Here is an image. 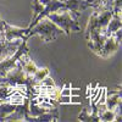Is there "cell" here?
<instances>
[{"label": "cell", "instance_id": "ffe728a7", "mask_svg": "<svg viewBox=\"0 0 122 122\" xmlns=\"http://www.w3.org/2000/svg\"><path fill=\"white\" fill-rule=\"evenodd\" d=\"M38 84H40V86H55V82H54V79L48 75L44 79L40 81V82H39Z\"/></svg>", "mask_w": 122, "mask_h": 122}, {"label": "cell", "instance_id": "44dd1931", "mask_svg": "<svg viewBox=\"0 0 122 122\" xmlns=\"http://www.w3.org/2000/svg\"><path fill=\"white\" fill-rule=\"evenodd\" d=\"M122 0H114V14H121Z\"/></svg>", "mask_w": 122, "mask_h": 122}, {"label": "cell", "instance_id": "5bb4252c", "mask_svg": "<svg viewBox=\"0 0 122 122\" xmlns=\"http://www.w3.org/2000/svg\"><path fill=\"white\" fill-rule=\"evenodd\" d=\"M78 120L90 122V121H99V117L94 112V110L92 109V106H89V107H86V109H83L82 111H81V114L78 115Z\"/></svg>", "mask_w": 122, "mask_h": 122}, {"label": "cell", "instance_id": "ac0fdd59", "mask_svg": "<svg viewBox=\"0 0 122 122\" xmlns=\"http://www.w3.org/2000/svg\"><path fill=\"white\" fill-rule=\"evenodd\" d=\"M115 111H112V110H109V109H106V110H104L103 112H100L99 115H98V117H99V121H104V122H112L114 120H115Z\"/></svg>", "mask_w": 122, "mask_h": 122}, {"label": "cell", "instance_id": "8992f818", "mask_svg": "<svg viewBox=\"0 0 122 122\" xmlns=\"http://www.w3.org/2000/svg\"><path fill=\"white\" fill-rule=\"evenodd\" d=\"M106 39V34L103 30H93L87 38V45L89 46V49L93 51L94 54H99L101 46H103L104 42Z\"/></svg>", "mask_w": 122, "mask_h": 122}, {"label": "cell", "instance_id": "4316f807", "mask_svg": "<svg viewBox=\"0 0 122 122\" xmlns=\"http://www.w3.org/2000/svg\"><path fill=\"white\" fill-rule=\"evenodd\" d=\"M100 1H101V0H93V1H92V5H93V7L98 6V5L100 4Z\"/></svg>", "mask_w": 122, "mask_h": 122}, {"label": "cell", "instance_id": "7402d4cb", "mask_svg": "<svg viewBox=\"0 0 122 122\" xmlns=\"http://www.w3.org/2000/svg\"><path fill=\"white\" fill-rule=\"evenodd\" d=\"M57 103L59 104H70V95H60L59 94Z\"/></svg>", "mask_w": 122, "mask_h": 122}, {"label": "cell", "instance_id": "603a6c76", "mask_svg": "<svg viewBox=\"0 0 122 122\" xmlns=\"http://www.w3.org/2000/svg\"><path fill=\"white\" fill-rule=\"evenodd\" d=\"M70 104H81L79 95H70Z\"/></svg>", "mask_w": 122, "mask_h": 122}, {"label": "cell", "instance_id": "484cf974", "mask_svg": "<svg viewBox=\"0 0 122 122\" xmlns=\"http://www.w3.org/2000/svg\"><path fill=\"white\" fill-rule=\"evenodd\" d=\"M4 22H5V21H3V20H1V16H0V33L4 32Z\"/></svg>", "mask_w": 122, "mask_h": 122}, {"label": "cell", "instance_id": "5b68a950", "mask_svg": "<svg viewBox=\"0 0 122 122\" xmlns=\"http://www.w3.org/2000/svg\"><path fill=\"white\" fill-rule=\"evenodd\" d=\"M22 43V39L15 40H0V62L9 57H11Z\"/></svg>", "mask_w": 122, "mask_h": 122}, {"label": "cell", "instance_id": "9c48e42d", "mask_svg": "<svg viewBox=\"0 0 122 122\" xmlns=\"http://www.w3.org/2000/svg\"><path fill=\"white\" fill-rule=\"evenodd\" d=\"M118 46H120V44L115 40V38L112 36H109V37H106V39H105L103 46H101L98 56L103 57V59L110 57L111 55L115 54L117 50H118Z\"/></svg>", "mask_w": 122, "mask_h": 122}, {"label": "cell", "instance_id": "f1b7e54d", "mask_svg": "<svg viewBox=\"0 0 122 122\" xmlns=\"http://www.w3.org/2000/svg\"><path fill=\"white\" fill-rule=\"evenodd\" d=\"M0 77H3V76H1V73H0Z\"/></svg>", "mask_w": 122, "mask_h": 122}, {"label": "cell", "instance_id": "52a82bcc", "mask_svg": "<svg viewBox=\"0 0 122 122\" xmlns=\"http://www.w3.org/2000/svg\"><path fill=\"white\" fill-rule=\"evenodd\" d=\"M29 32V28H21L15 27L6 22H4V37L5 40H15V39H27V34Z\"/></svg>", "mask_w": 122, "mask_h": 122}, {"label": "cell", "instance_id": "277c9868", "mask_svg": "<svg viewBox=\"0 0 122 122\" xmlns=\"http://www.w3.org/2000/svg\"><path fill=\"white\" fill-rule=\"evenodd\" d=\"M112 15H114V12L109 11V10H105V11H94L90 15L88 25H87L86 30H84L86 39L88 38V36L93 32V30L98 29V30L105 32V28H106L109 21L111 20V17H112Z\"/></svg>", "mask_w": 122, "mask_h": 122}, {"label": "cell", "instance_id": "9a60e30c", "mask_svg": "<svg viewBox=\"0 0 122 122\" xmlns=\"http://www.w3.org/2000/svg\"><path fill=\"white\" fill-rule=\"evenodd\" d=\"M17 105H14L11 103H7L5 100H0V121H4V118L14 112Z\"/></svg>", "mask_w": 122, "mask_h": 122}, {"label": "cell", "instance_id": "d4e9b609", "mask_svg": "<svg viewBox=\"0 0 122 122\" xmlns=\"http://www.w3.org/2000/svg\"><path fill=\"white\" fill-rule=\"evenodd\" d=\"M79 93H81L79 88H73V87H71V95H79Z\"/></svg>", "mask_w": 122, "mask_h": 122}, {"label": "cell", "instance_id": "e0dca14e", "mask_svg": "<svg viewBox=\"0 0 122 122\" xmlns=\"http://www.w3.org/2000/svg\"><path fill=\"white\" fill-rule=\"evenodd\" d=\"M49 75V68H46V67H43V68H38L37 71H36V73L30 77L32 78V81H33V83L37 86L40 81L42 79H44L46 76Z\"/></svg>", "mask_w": 122, "mask_h": 122}, {"label": "cell", "instance_id": "2e32d148", "mask_svg": "<svg viewBox=\"0 0 122 122\" xmlns=\"http://www.w3.org/2000/svg\"><path fill=\"white\" fill-rule=\"evenodd\" d=\"M26 99H27V97H25L22 93H20L18 90H15L12 94H10V95L5 99V101H7V103H11V104H14V105H21V104L25 103Z\"/></svg>", "mask_w": 122, "mask_h": 122}, {"label": "cell", "instance_id": "7c38bea8", "mask_svg": "<svg viewBox=\"0 0 122 122\" xmlns=\"http://www.w3.org/2000/svg\"><path fill=\"white\" fill-rule=\"evenodd\" d=\"M122 26V18H121V14H114L111 20L109 21L106 28H105V34L106 37L111 36L112 33H115L117 29H120Z\"/></svg>", "mask_w": 122, "mask_h": 122}, {"label": "cell", "instance_id": "ba28073f", "mask_svg": "<svg viewBox=\"0 0 122 122\" xmlns=\"http://www.w3.org/2000/svg\"><path fill=\"white\" fill-rule=\"evenodd\" d=\"M29 115V98L25 100V103L17 105L14 112L7 115L4 121H26V117Z\"/></svg>", "mask_w": 122, "mask_h": 122}, {"label": "cell", "instance_id": "4fadbf2b", "mask_svg": "<svg viewBox=\"0 0 122 122\" xmlns=\"http://www.w3.org/2000/svg\"><path fill=\"white\" fill-rule=\"evenodd\" d=\"M105 104H106V109L115 111L117 106L121 105V92L118 90L117 93H111V94H106V99H105Z\"/></svg>", "mask_w": 122, "mask_h": 122}, {"label": "cell", "instance_id": "3957f363", "mask_svg": "<svg viewBox=\"0 0 122 122\" xmlns=\"http://www.w3.org/2000/svg\"><path fill=\"white\" fill-rule=\"evenodd\" d=\"M0 83L11 86L14 88H16L17 86H27L28 88H33L36 86L33 83L32 78L26 76V73L23 72V70H22V66L20 65L18 61L16 62L15 67H12L11 70H9L7 72L5 73V76L0 77Z\"/></svg>", "mask_w": 122, "mask_h": 122}, {"label": "cell", "instance_id": "83f0119b", "mask_svg": "<svg viewBox=\"0 0 122 122\" xmlns=\"http://www.w3.org/2000/svg\"><path fill=\"white\" fill-rule=\"evenodd\" d=\"M87 1H88V3H90V4H92V1H93V0H87ZM92 6H93V5H92Z\"/></svg>", "mask_w": 122, "mask_h": 122}, {"label": "cell", "instance_id": "cb8c5ba5", "mask_svg": "<svg viewBox=\"0 0 122 122\" xmlns=\"http://www.w3.org/2000/svg\"><path fill=\"white\" fill-rule=\"evenodd\" d=\"M121 33H122V32H121V28H120V29H117V30H116L115 33L111 34V36H112V37L115 38V40H116V42H117L118 44H121Z\"/></svg>", "mask_w": 122, "mask_h": 122}, {"label": "cell", "instance_id": "6da1fadb", "mask_svg": "<svg viewBox=\"0 0 122 122\" xmlns=\"http://www.w3.org/2000/svg\"><path fill=\"white\" fill-rule=\"evenodd\" d=\"M40 36V38L43 39L44 43H49L55 40L57 37H60L61 34H65L62 29H60L53 21H50L48 17H43L30 28V30L28 32V34L26 36L27 39L32 36Z\"/></svg>", "mask_w": 122, "mask_h": 122}, {"label": "cell", "instance_id": "f546056e", "mask_svg": "<svg viewBox=\"0 0 122 122\" xmlns=\"http://www.w3.org/2000/svg\"><path fill=\"white\" fill-rule=\"evenodd\" d=\"M60 1H64V0H60Z\"/></svg>", "mask_w": 122, "mask_h": 122}, {"label": "cell", "instance_id": "7a4b0ae2", "mask_svg": "<svg viewBox=\"0 0 122 122\" xmlns=\"http://www.w3.org/2000/svg\"><path fill=\"white\" fill-rule=\"evenodd\" d=\"M45 17H48L50 21H53L60 29H62L67 37L71 34V32H81L82 30L78 21L66 9H60L57 12H51Z\"/></svg>", "mask_w": 122, "mask_h": 122}, {"label": "cell", "instance_id": "8fae6325", "mask_svg": "<svg viewBox=\"0 0 122 122\" xmlns=\"http://www.w3.org/2000/svg\"><path fill=\"white\" fill-rule=\"evenodd\" d=\"M18 62H20V65L22 66V70H23V72L26 73V76H28V77H32L36 73V71L38 70L37 65L34 64V61L29 57V53L23 54L21 57L18 59Z\"/></svg>", "mask_w": 122, "mask_h": 122}, {"label": "cell", "instance_id": "30bf717a", "mask_svg": "<svg viewBox=\"0 0 122 122\" xmlns=\"http://www.w3.org/2000/svg\"><path fill=\"white\" fill-rule=\"evenodd\" d=\"M64 3H65V9L76 16H79V12L84 9L93 7L92 4L88 3L87 0H64Z\"/></svg>", "mask_w": 122, "mask_h": 122}, {"label": "cell", "instance_id": "d6986e66", "mask_svg": "<svg viewBox=\"0 0 122 122\" xmlns=\"http://www.w3.org/2000/svg\"><path fill=\"white\" fill-rule=\"evenodd\" d=\"M43 9H44V5L39 1V0H32V10H33V14H32V21L30 22H33L34 20L38 17V15L43 11Z\"/></svg>", "mask_w": 122, "mask_h": 122}]
</instances>
